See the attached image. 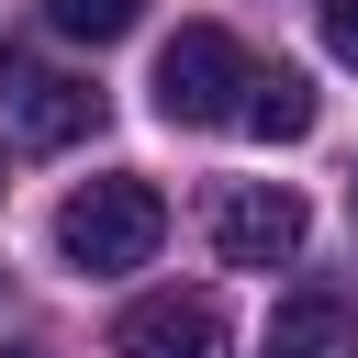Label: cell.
Instances as JSON below:
<instances>
[{
  "label": "cell",
  "instance_id": "277c9868",
  "mask_svg": "<svg viewBox=\"0 0 358 358\" xmlns=\"http://www.w3.org/2000/svg\"><path fill=\"white\" fill-rule=\"evenodd\" d=\"M302 190H280V179H246V190H224L213 201V257L224 268H280V257H302Z\"/></svg>",
  "mask_w": 358,
  "mask_h": 358
},
{
  "label": "cell",
  "instance_id": "ba28073f",
  "mask_svg": "<svg viewBox=\"0 0 358 358\" xmlns=\"http://www.w3.org/2000/svg\"><path fill=\"white\" fill-rule=\"evenodd\" d=\"M45 22H56L67 45H123V34L145 22V0H45Z\"/></svg>",
  "mask_w": 358,
  "mask_h": 358
},
{
  "label": "cell",
  "instance_id": "52a82bcc",
  "mask_svg": "<svg viewBox=\"0 0 358 358\" xmlns=\"http://www.w3.org/2000/svg\"><path fill=\"white\" fill-rule=\"evenodd\" d=\"M268 358H358V313L336 291H291L268 313Z\"/></svg>",
  "mask_w": 358,
  "mask_h": 358
},
{
  "label": "cell",
  "instance_id": "6da1fadb",
  "mask_svg": "<svg viewBox=\"0 0 358 358\" xmlns=\"http://www.w3.org/2000/svg\"><path fill=\"white\" fill-rule=\"evenodd\" d=\"M157 235H168V201H157L145 179H78L67 213H56V257H67L78 280H123V268H145Z\"/></svg>",
  "mask_w": 358,
  "mask_h": 358
},
{
  "label": "cell",
  "instance_id": "5b68a950",
  "mask_svg": "<svg viewBox=\"0 0 358 358\" xmlns=\"http://www.w3.org/2000/svg\"><path fill=\"white\" fill-rule=\"evenodd\" d=\"M112 358H224V302L213 291H145L112 324Z\"/></svg>",
  "mask_w": 358,
  "mask_h": 358
},
{
  "label": "cell",
  "instance_id": "9c48e42d",
  "mask_svg": "<svg viewBox=\"0 0 358 358\" xmlns=\"http://www.w3.org/2000/svg\"><path fill=\"white\" fill-rule=\"evenodd\" d=\"M324 56H347V67H358V0H324Z\"/></svg>",
  "mask_w": 358,
  "mask_h": 358
},
{
  "label": "cell",
  "instance_id": "7a4b0ae2",
  "mask_svg": "<svg viewBox=\"0 0 358 358\" xmlns=\"http://www.w3.org/2000/svg\"><path fill=\"white\" fill-rule=\"evenodd\" d=\"M246 45L224 34V22H179L168 34V56H157V123H235V101H246Z\"/></svg>",
  "mask_w": 358,
  "mask_h": 358
},
{
  "label": "cell",
  "instance_id": "8992f818",
  "mask_svg": "<svg viewBox=\"0 0 358 358\" xmlns=\"http://www.w3.org/2000/svg\"><path fill=\"white\" fill-rule=\"evenodd\" d=\"M235 123H246L257 145H302V134H313V78H302V67H280V56H268V67H246Z\"/></svg>",
  "mask_w": 358,
  "mask_h": 358
},
{
  "label": "cell",
  "instance_id": "3957f363",
  "mask_svg": "<svg viewBox=\"0 0 358 358\" xmlns=\"http://www.w3.org/2000/svg\"><path fill=\"white\" fill-rule=\"evenodd\" d=\"M0 123H11V134H22L34 157H56V145L101 134V90H90V78H67V67L0 56Z\"/></svg>",
  "mask_w": 358,
  "mask_h": 358
}]
</instances>
